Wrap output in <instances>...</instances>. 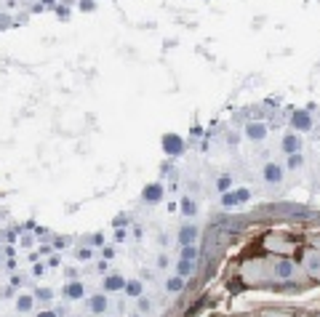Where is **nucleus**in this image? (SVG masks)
<instances>
[{"instance_id":"17","label":"nucleus","mask_w":320,"mask_h":317,"mask_svg":"<svg viewBox=\"0 0 320 317\" xmlns=\"http://www.w3.org/2000/svg\"><path fill=\"white\" fill-rule=\"evenodd\" d=\"M32 309V296H21L19 299V312H30Z\"/></svg>"},{"instance_id":"6","label":"nucleus","mask_w":320,"mask_h":317,"mask_svg":"<svg viewBox=\"0 0 320 317\" xmlns=\"http://www.w3.org/2000/svg\"><path fill=\"white\" fill-rule=\"evenodd\" d=\"M246 136L251 139V142H264V139H267V125H264V123H251V125H246Z\"/></svg>"},{"instance_id":"18","label":"nucleus","mask_w":320,"mask_h":317,"mask_svg":"<svg viewBox=\"0 0 320 317\" xmlns=\"http://www.w3.org/2000/svg\"><path fill=\"white\" fill-rule=\"evenodd\" d=\"M195 253H197L195 245L190 243V245H184V248H182V259H190V262H192V259H195Z\"/></svg>"},{"instance_id":"3","label":"nucleus","mask_w":320,"mask_h":317,"mask_svg":"<svg viewBox=\"0 0 320 317\" xmlns=\"http://www.w3.org/2000/svg\"><path fill=\"white\" fill-rule=\"evenodd\" d=\"M291 123H294V128H296L299 133H310L312 128H315V120H312L310 112H294Z\"/></svg>"},{"instance_id":"22","label":"nucleus","mask_w":320,"mask_h":317,"mask_svg":"<svg viewBox=\"0 0 320 317\" xmlns=\"http://www.w3.org/2000/svg\"><path fill=\"white\" fill-rule=\"evenodd\" d=\"M158 266H160V269H166V266H168V259H166V256H158Z\"/></svg>"},{"instance_id":"19","label":"nucleus","mask_w":320,"mask_h":317,"mask_svg":"<svg viewBox=\"0 0 320 317\" xmlns=\"http://www.w3.org/2000/svg\"><path fill=\"white\" fill-rule=\"evenodd\" d=\"M144 197H147V200H152V197H163V189L155 184V187H149L147 192H144Z\"/></svg>"},{"instance_id":"16","label":"nucleus","mask_w":320,"mask_h":317,"mask_svg":"<svg viewBox=\"0 0 320 317\" xmlns=\"http://www.w3.org/2000/svg\"><path fill=\"white\" fill-rule=\"evenodd\" d=\"M182 213H184V216H192V213H195V203H192L190 197H182Z\"/></svg>"},{"instance_id":"8","label":"nucleus","mask_w":320,"mask_h":317,"mask_svg":"<svg viewBox=\"0 0 320 317\" xmlns=\"http://www.w3.org/2000/svg\"><path fill=\"white\" fill-rule=\"evenodd\" d=\"M304 269H307V274H312V277H320V253H307Z\"/></svg>"},{"instance_id":"11","label":"nucleus","mask_w":320,"mask_h":317,"mask_svg":"<svg viewBox=\"0 0 320 317\" xmlns=\"http://www.w3.org/2000/svg\"><path fill=\"white\" fill-rule=\"evenodd\" d=\"M302 165H304V155H302V152L286 155V165H283V168H288V171H299Z\"/></svg>"},{"instance_id":"13","label":"nucleus","mask_w":320,"mask_h":317,"mask_svg":"<svg viewBox=\"0 0 320 317\" xmlns=\"http://www.w3.org/2000/svg\"><path fill=\"white\" fill-rule=\"evenodd\" d=\"M192 272H195V264H192L190 259H179V264H176V274H179V277H190Z\"/></svg>"},{"instance_id":"24","label":"nucleus","mask_w":320,"mask_h":317,"mask_svg":"<svg viewBox=\"0 0 320 317\" xmlns=\"http://www.w3.org/2000/svg\"><path fill=\"white\" fill-rule=\"evenodd\" d=\"M128 317H139V315H128Z\"/></svg>"},{"instance_id":"21","label":"nucleus","mask_w":320,"mask_h":317,"mask_svg":"<svg viewBox=\"0 0 320 317\" xmlns=\"http://www.w3.org/2000/svg\"><path fill=\"white\" fill-rule=\"evenodd\" d=\"M38 317H59V312H51V309H43Z\"/></svg>"},{"instance_id":"5","label":"nucleus","mask_w":320,"mask_h":317,"mask_svg":"<svg viewBox=\"0 0 320 317\" xmlns=\"http://www.w3.org/2000/svg\"><path fill=\"white\" fill-rule=\"evenodd\" d=\"M294 274H296V264H294V262L283 259V262H277V264H275V277H280V280H291Z\"/></svg>"},{"instance_id":"14","label":"nucleus","mask_w":320,"mask_h":317,"mask_svg":"<svg viewBox=\"0 0 320 317\" xmlns=\"http://www.w3.org/2000/svg\"><path fill=\"white\" fill-rule=\"evenodd\" d=\"M166 288H168V293H182L184 291V277H179V274H176V277H171L168 283H166Z\"/></svg>"},{"instance_id":"23","label":"nucleus","mask_w":320,"mask_h":317,"mask_svg":"<svg viewBox=\"0 0 320 317\" xmlns=\"http://www.w3.org/2000/svg\"><path fill=\"white\" fill-rule=\"evenodd\" d=\"M88 256H91V251H88V248H83L80 253H77V259H88Z\"/></svg>"},{"instance_id":"2","label":"nucleus","mask_w":320,"mask_h":317,"mask_svg":"<svg viewBox=\"0 0 320 317\" xmlns=\"http://www.w3.org/2000/svg\"><path fill=\"white\" fill-rule=\"evenodd\" d=\"M280 150L286 152V155H294V152H302V136H299L296 131H286L283 133V139H280Z\"/></svg>"},{"instance_id":"1","label":"nucleus","mask_w":320,"mask_h":317,"mask_svg":"<svg viewBox=\"0 0 320 317\" xmlns=\"http://www.w3.org/2000/svg\"><path fill=\"white\" fill-rule=\"evenodd\" d=\"M261 179H264L267 184H280V181L286 179V168L280 163H267L261 168Z\"/></svg>"},{"instance_id":"4","label":"nucleus","mask_w":320,"mask_h":317,"mask_svg":"<svg viewBox=\"0 0 320 317\" xmlns=\"http://www.w3.org/2000/svg\"><path fill=\"white\" fill-rule=\"evenodd\" d=\"M102 288H104L107 293H118V291H123V288H126V277H123V274H118V272L115 274H107Z\"/></svg>"},{"instance_id":"12","label":"nucleus","mask_w":320,"mask_h":317,"mask_svg":"<svg viewBox=\"0 0 320 317\" xmlns=\"http://www.w3.org/2000/svg\"><path fill=\"white\" fill-rule=\"evenodd\" d=\"M64 296L67 299H83L85 296V288L80 283H67V288H64Z\"/></svg>"},{"instance_id":"15","label":"nucleus","mask_w":320,"mask_h":317,"mask_svg":"<svg viewBox=\"0 0 320 317\" xmlns=\"http://www.w3.org/2000/svg\"><path fill=\"white\" fill-rule=\"evenodd\" d=\"M216 189H219V192H230V189H232V176H227V173H222V176H219V179H216Z\"/></svg>"},{"instance_id":"20","label":"nucleus","mask_w":320,"mask_h":317,"mask_svg":"<svg viewBox=\"0 0 320 317\" xmlns=\"http://www.w3.org/2000/svg\"><path fill=\"white\" fill-rule=\"evenodd\" d=\"M136 309H139V312H149V301L144 299V296H141V299H136Z\"/></svg>"},{"instance_id":"9","label":"nucleus","mask_w":320,"mask_h":317,"mask_svg":"<svg viewBox=\"0 0 320 317\" xmlns=\"http://www.w3.org/2000/svg\"><path fill=\"white\" fill-rule=\"evenodd\" d=\"M126 296H131V299H141L144 296V285L139 283V280H126Z\"/></svg>"},{"instance_id":"7","label":"nucleus","mask_w":320,"mask_h":317,"mask_svg":"<svg viewBox=\"0 0 320 317\" xmlns=\"http://www.w3.org/2000/svg\"><path fill=\"white\" fill-rule=\"evenodd\" d=\"M88 312H94V315H104L107 312V296L104 293L91 296L88 299Z\"/></svg>"},{"instance_id":"10","label":"nucleus","mask_w":320,"mask_h":317,"mask_svg":"<svg viewBox=\"0 0 320 317\" xmlns=\"http://www.w3.org/2000/svg\"><path fill=\"white\" fill-rule=\"evenodd\" d=\"M195 237H197V227H195V224H187V227L179 229V243L182 245H190Z\"/></svg>"}]
</instances>
